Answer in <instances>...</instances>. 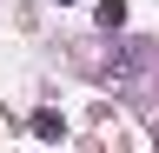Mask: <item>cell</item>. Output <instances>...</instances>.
I'll list each match as a JSON object with an SVG mask.
<instances>
[{"label":"cell","instance_id":"6da1fadb","mask_svg":"<svg viewBox=\"0 0 159 153\" xmlns=\"http://www.w3.org/2000/svg\"><path fill=\"white\" fill-rule=\"evenodd\" d=\"M33 133H40V140H66V120H60L53 107H40L33 113Z\"/></svg>","mask_w":159,"mask_h":153},{"label":"cell","instance_id":"7a4b0ae2","mask_svg":"<svg viewBox=\"0 0 159 153\" xmlns=\"http://www.w3.org/2000/svg\"><path fill=\"white\" fill-rule=\"evenodd\" d=\"M99 27H106V33L126 27V0H99Z\"/></svg>","mask_w":159,"mask_h":153},{"label":"cell","instance_id":"3957f363","mask_svg":"<svg viewBox=\"0 0 159 153\" xmlns=\"http://www.w3.org/2000/svg\"><path fill=\"white\" fill-rule=\"evenodd\" d=\"M53 7H73V0H53Z\"/></svg>","mask_w":159,"mask_h":153}]
</instances>
